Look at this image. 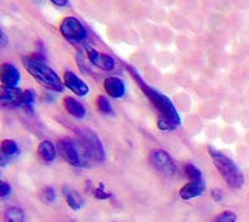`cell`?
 <instances>
[{
  "instance_id": "1",
  "label": "cell",
  "mask_w": 249,
  "mask_h": 222,
  "mask_svg": "<svg viewBox=\"0 0 249 222\" xmlns=\"http://www.w3.org/2000/svg\"><path fill=\"white\" fill-rule=\"evenodd\" d=\"M128 72L132 75L133 79L136 80L137 85L141 88L142 92L147 96L153 108L159 112L160 116L157 120V128L164 132L173 131L178 128L181 125V116H179V112L176 109L175 104L172 103V100L163 92H159L157 89L147 85L133 68H128Z\"/></svg>"
},
{
  "instance_id": "2",
  "label": "cell",
  "mask_w": 249,
  "mask_h": 222,
  "mask_svg": "<svg viewBox=\"0 0 249 222\" xmlns=\"http://www.w3.org/2000/svg\"><path fill=\"white\" fill-rule=\"evenodd\" d=\"M21 63L26 72L36 80V83L45 89L55 92H62L65 90L64 80L59 76L54 69L46 65L44 60L31 55V56H23Z\"/></svg>"
},
{
  "instance_id": "3",
  "label": "cell",
  "mask_w": 249,
  "mask_h": 222,
  "mask_svg": "<svg viewBox=\"0 0 249 222\" xmlns=\"http://www.w3.org/2000/svg\"><path fill=\"white\" fill-rule=\"evenodd\" d=\"M75 132L77 135V143L81 148L84 166L104 163L106 160V152L101 139L88 128H77Z\"/></svg>"
},
{
  "instance_id": "4",
  "label": "cell",
  "mask_w": 249,
  "mask_h": 222,
  "mask_svg": "<svg viewBox=\"0 0 249 222\" xmlns=\"http://www.w3.org/2000/svg\"><path fill=\"white\" fill-rule=\"evenodd\" d=\"M208 154L213 161V165L215 166L217 171L223 177L224 183L232 188H241L244 184V176L242 174L241 168L238 167L237 164L227 156L222 151L210 146L208 148Z\"/></svg>"
},
{
  "instance_id": "5",
  "label": "cell",
  "mask_w": 249,
  "mask_h": 222,
  "mask_svg": "<svg viewBox=\"0 0 249 222\" xmlns=\"http://www.w3.org/2000/svg\"><path fill=\"white\" fill-rule=\"evenodd\" d=\"M61 35L70 43H82L88 37V30L84 24L75 17H65L60 23Z\"/></svg>"
},
{
  "instance_id": "6",
  "label": "cell",
  "mask_w": 249,
  "mask_h": 222,
  "mask_svg": "<svg viewBox=\"0 0 249 222\" xmlns=\"http://www.w3.org/2000/svg\"><path fill=\"white\" fill-rule=\"evenodd\" d=\"M57 151H59L60 156L69 165L75 166V167L84 166L81 148H80L77 141H72L70 139L59 140V143H57Z\"/></svg>"
},
{
  "instance_id": "7",
  "label": "cell",
  "mask_w": 249,
  "mask_h": 222,
  "mask_svg": "<svg viewBox=\"0 0 249 222\" xmlns=\"http://www.w3.org/2000/svg\"><path fill=\"white\" fill-rule=\"evenodd\" d=\"M148 160H150L151 165L163 175L172 176L177 171V166H176L175 161H173V159L166 150L155 148V150L151 151Z\"/></svg>"
},
{
  "instance_id": "8",
  "label": "cell",
  "mask_w": 249,
  "mask_h": 222,
  "mask_svg": "<svg viewBox=\"0 0 249 222\" xmlns=\"http://www.w3.org/2000/svg\"><path fill=\"white\" fill-rule=\"evenodd\" d=\"M86 53H88V57L90 60V63L92 65H95L96 68L101 69V70H105V72H111L116 66V60L113 59L112 56H110L108 54L105 53H100L99 50H96L95 48H92L91 45H86Z\"/></svg>"
},
{
  "instance_id": "9",
  "label": "cell",
  "mask_w": 249,
  "mask_h": 222,
  "mask_svg": "<svg viewBox=\"0 0 249 222\" xmlns=\"http://www.w3.org/2000/svg\"><path fill=\"white\" fill-rule=\"evenodd\" d=\"M62 80H64V85H65L66 89H69L70 92H74L75 95L80 97H84L90 92V88H89L88 84L84 81L82 79H80L74 72L71 70H66L64 73V76H62Z\"/></svg>"
},
{
  "instance_id": "10",
  "label": "cell",
  "mask_w": 249,
  "mask_h": 222,
  "mask_svg": "<svg viewBox=\"0 0 249 222\" xmlns=\"http://www.w3.org/2000/svg\"><path fill=\"white\" fill-rule=\"evenodd\" d=\"M21 75L15 65L10 63H4L0 66V81L5 88H17L20 83Z\"/></svg>"
},
{
  "instance_id": "11",
  "label": "cell",
  "mask_w": 249,
  "mask_h": 222,
  "mask_svg": "<svg viewBox=\"0 0 249 222\" xmlns=\"http://www.w3.org/2000/svg\"><path fill=\"white\" fill-rule=\"evenodd\" d=\"M204 190H206V183L204 180H191L190 183H187L186 185L182 186L179 190V196L184 201L192 200L195 197H198L203 195Z\"/></svg>"
},
{
  "instance_id": "12",
  "label": "cell",
  "mask_w": 249,
  "mask_h": 222,
  "mask_svg": "<svg viewBox=\"0 0 249 222\" xmlns=\"http://www.w3.org/2000/svg\"><path fill=\"white\" fill-rule=\"evenodd\" d=\"M104 89L112 99H121L126 94V84L117 76H110L104 81Z\"/></svg>"
},
{
  "instance_id": "13",
  "label": "cell",
  "mask_w": 249,
  "mask_h": 222,
  "mask_svg": "<svg viewBox=\"0 0 249 222\" xmlns=\"http://www.w3.org/2000/svg\"><path fill=\"white\" fill-rule=\"evenodd\" d=\"M24 90L18 88H1V94H0V101L3 105L9 106H21V100H23Z\"/></svg>"
},
{
  "instance_id": "14",
  "label": "cell",
  "mask_w": 249,
  "mask_h": 222,
  "mask_svg": "<svg viewBox=\"0 0 249 222\" xmlns=\"http://www.w3.org/2000/svg\"><path fill=\"white\" fill-rule=\"evenodd\" d=\"M62 196L65 199L66 204L70 206V208H72L74 211H79L84 207L85 205V200L81 195L77 192L75 188L70 187V186H64L62 187Z\"/></svg>"
},
{
  "instance_id": "15",
  "label": "cell",
  "mask_w": 249,
  "mask_h": 222,
  "mask_svg": "<svg viewBox=\"0 0 249 222\" xmlns=\"http://www.w3.org/2000/svg\"><path fill=\"white\" fill-rule=\"evenodd\" d=\"M64 108L71 116H74L77 120H82L86 116L85 106L72 96H66L64 99Z\"/></svg>"
},
{
  "instance_id": "16",
  "label": "cell",
  "mask_w": 249,
  "mask_h": 222,
  "mask_svg": "<svg viewBox=\"0 0 249 222\" xmlns=\"http://www.w3.org/2000/svg\"><path fill=\"white\" fill-rule=\"evenodd\" d=\"M56 148H55V145L51 143L50 140H44L37 146V155L46 164L53 163L56 159Z\"/></svg>"
},
{
  "instance_id": "17",
  "label": "cell",
  "mask_w": 249,
  "mask_h": 222,
  "mask_svg": "<svg viewBox=\"0 0 249 222\" xmlns=\"http://www.w3.org/2000/svg\"><path fill=\"white\" fill-rule=\"evenodd\" d=\"M0 151H1V166H5L9 163L8 160L12 159L13 156H17L20 150L15 140L5 139L1 143Z\"/></svg>"
},
{
  "instance_id": "18",
  "label": "cell",
  "mask_w": 249,
  "mask_h": 222,
  "mask_svg": "<svg viewBox=\"0 0 249 222\" xmlns=\"http://www.w3.org/2000/svg\"><path fill=\"white\" fill-rule=\"evenodd\" d=\"M4 222H25V214L19 207H9L4 212Z\"/></svg>"
},
{
  "instance_id": "19",
  "label": "cell",
  "mask_w": 249,
  "mask_h": 222,
  "mask_svg": "<svg viewBox=\"0 0 249 222\" xmlns=\"http://www.w3.org/2000/svg\"><path fill=\"white\" fill-rule=\"evenodd\" d=\"M184 174H186L187 179L188 180H202L203 179V175H202V171L193 164H187L184 166Z\"/></svg>"
},
{
  "instance_id": "20",
  "label": "cell",
  "mask_w": 249,
  "mask_h": 222,
  "mask_svg": "<svg viewBox=\"0 0 249 222\" xmlns=\"http://www.w3.org/2000/svg\"><path fill=\"white\" fill-rule=\"evenodd\" d=\"M96 106L97 110L102 114H111L112 112V106H111V103L108 101V99L104 95H100V96L96 97Z\"/></svg>"
},
{
  "instance_id": "21",
  "label": "cell",
  "mask_w": 249,
  "mask_h": 222,
  "mask_svg": "<svg viewBox=\"0 0 249 222\" xmlns=\"http://www.w3.org/2000/svg\"><path fill=\"white\" fill-rule=\"evenodd\" d=\"M41 199L46 204H54L56 200V191L54 187H45L41 191Z\"/></svg>"
},
{
  "instance_id": "22",
  "label": "cell",
  "mask_w": 249,
  "mask_h": 222,
  "mask_svg": "<svg viewBox=\"0 0 249 222\" xmlns=\"http://www.w3.org/2000/svg\"><path fill=\"white\" fill-rule=\"evenodd\" d=\"M36 99V94L33 89H26L23 92V100H21V106H29L34 103Z\"/></svg>"
},
{
  "instance_id": "23",
  "label": "cell",
  "mask_w": 249,
  "mask_h": 222,
  "mask_svg": "<svg viewBox=\"0 0 249 222\" xmlns=\"http://www.w3.org/2000/svg\"><path fill=\"white\" fill-rule=\"evenodd\" d=\"M237 221V215L232 211H224L219 216L215 217L214 222H235Z\"/></svg>"
},
{
  "instance_id": "24",
  "label": "cell",
  "mask_w": 249,
  "mask_h": 222,
  "mask_svg": "<svg viewBox=\"0 0 249 222\" xmlns=\"http://www.w3.org/2000/svg\"><path fill=\"white\" fill-rule=\"evenodd\" d=\"M93 196H95V199L97 200H107L111 197V194H108L107 191L105 190V186H104V184H100V186L97 188H95V190L92 191Z\"/></svg>"
},
{
  "instance_id": "25",
  "label": "cell",
  "mask_w": 249,
  "mask_h": 222,
  "mask_svg": "<svg viewBox=\"0 0 249 222\" xmlns=\"http://www.w3.org/2000/svg\"><path fill=\"white\" fill-rule=\"evenodd\" d=\"M10 192H12L10 185L6 184L5 181H3V183H1V192H0V196L3 197V199H5V197H8L9 195H10Z\"/></svg>"
},
{
  "instance_id": "26",
  "label": "cell",
  "mask_w": 249,
  "mask_h": 222,
  "mask_svg": "<svg viewBox=\"0 0 249 222\" xmlns=\"http://www.w3.org/2000/svg\"><path fill=\"white\" fill-rule=\"evenodd\" d=\"M6 44H8V37H6L5 32L1 30V33H0V48L4 49L6 46Z\"/></svg>"
},
{
  "instance_id": "27",
  "label": "cell",
  "mask_w": 249,
  "mask_h": 222,
  "mask_svg": "<svg viewBox=\"0 0 249 222\" xmlns=\"http://www.w3.org/2000/svg\"><path fill=\"white\" fill-rule=\"evenodd\" d=\"M212 196L213 199L215 200V201H222V199H223V195H222L221 191L218 190H213L212 191Z\"/></svg>"
},
{
  "instance_id": "28",
  "label": "cell",
  "mask_w": 249,
  "mask_h": 222,
  "mask_svg": "<svg viewBox=\"0 0 249 222\" xmlns=\"http://www.w3.org/2000/svg\"><path fill=\"white\" fill-rule=\"evenodd\" d=\"M50 1L56 6H66L69 4V0H50Z\"/></svg>"
}]
</instances>
